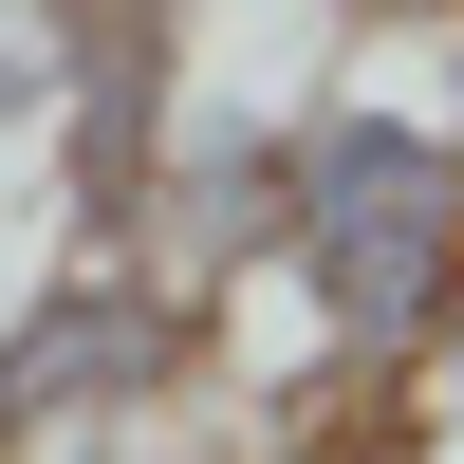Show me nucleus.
Returning a JSON list of instances; mask_svg holds the SVG:
<instances>
[{
    "label": "nucleus",
    "instance_id": "obj_2",
    "mask_svg": "<svg viewBox=\"0 0 464 464\" xmlns=\"http://www.w3.org/2000/svg\"><path fill=\"white\" fill-rule=\"evenodd\" d=\"M205 353H223V334L186 316L168 279H130V260H56V279L0 316V464L205 409Z\"/></svg>",
    "mask_w": 464,
    "mask_h": 464
},
{
    "label": "nucleus",
    "instance_id": "obj_5",
    "mask_svg": "<svg viewBox=\"0 0 464 464\" xmlns=\"http://www.w3.org/2000/svg\"><path fill=\"white\" fill-rule=\"evenodd\" d=\"M446 130H464V111H446ZM446 372H464V334H446Z\"/></svg>",
    "mask_w": 464,
    "mask_h": 464
},
{
    "label": "nucleus",
    "instance_id": "obj_3",
    "mask_svg": "<svg viewBox=\"0 0 464 464\" xmlns=\"http://www.w3.org/2000/svg\"><path fill=\"white\" fill-rule=\"evenodd\" d=\"M74 111V0H0V149H56Z\"/></svg>",
    "mask_w": 464,
    "mask_h": 464
},
{
    "label": "nucleus",
    "instance_id": "obj_4",
    "mask_svg": "<svg viewBox=\"0 0 464 464\" xmlns=\"http://www.w3.org/2000/svg\"><path fill=\"white\" fill-rule=\"evenodd\" d=\"M37 464H223V446L168 409V428H93V446H37Z\"/></svg>",
    "mask_w": 464,
    "mask_h": 464
},
{
    "label": "nucleus",
    "instance_id": "obj_1",
    "mask_svg": "<svg viewBox=\"0 0 464 464\" xmlns=\"http://www.w3.org/2000/svg\"><path fill=\"white\" fill-rule=\"evenodd\" d=\"M260 297H297L334 391L446 372V334H464V130L334 74L297 111V205H279V279Z\"/></svg>",
    "mask_w": 464,
    "mask_h": 464
}]
</instances>
